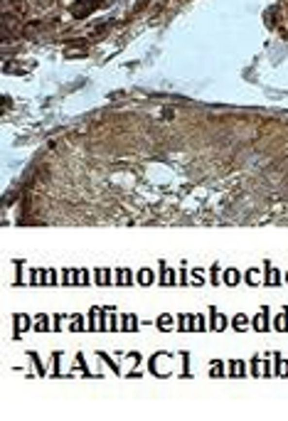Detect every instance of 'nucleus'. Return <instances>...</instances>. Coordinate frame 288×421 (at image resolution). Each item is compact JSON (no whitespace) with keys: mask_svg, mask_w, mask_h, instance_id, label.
Segmentation results:
<instances>
[{"mask_svg":"<svg viewBox=\"0 0 288 421\" xmlns=\"http://www.w3.org/2000/svg\"><path fill=\"white\" fill-rule=\"evenodd\" d=\"M96 8H99V0H79L77 5H71V15H74L77 20H82V18L91 15Z\"/></svg>","mask_w":288,"mask_h":421,"instance_id":"nucleus-1","label":"nucleus"}]
</instances>
